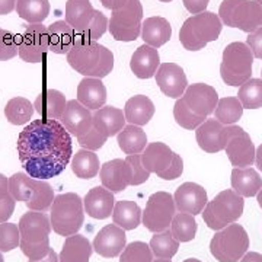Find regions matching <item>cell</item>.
<instances>
[{
	"label": "cell",
	"instance_id": "1",
	"mask_svg": "<svg viewBox=\"0 0 262 262\" xmlns=\"http://www.w3.org/2000/svg\"><path fill=\"white\" fill-rule=\"evenodd\" d=\"M19 160L29 177L50 179L60 175L73 155L70 133L58 120H35L19 133Z\"/></svg>",
	"mask_w": 262,
	"mask_h": 262
},
{
	"label": "cell",
	"instance_id": "2",
	"mask_svg": "<svg viewBox=\"0 0 262 262\" xmlns=\"http://www.w3.org/2000/svg\"><path fill=\"white\" fill-rule=\"evenodd\" d=\"M219 95L213 86L206 83L189 84L173 105V117L178 125L185 130H196L207 117L214 113Z\"/></svg>",
	"mask_w": 262,
	"mask_h": 262
},
{
	"label": "cell",
	"instance_id": "3",
	"mask_svg": "<svg viewBox=\"0 0 262 262\" xmlns=\"http://www.w3.org/2000/svg\"><path fill=\"white\" fill-rule=\"evenodd\" d=\"M67 63L84 77L102 79L113 72L114 54L98 41L76 39L73 48L67 53Z\"/></svg>",
	"mask_w": 262,
	"mask_h": 262
},
{
	"label": "cell",
	"instance_id": "4",
	"mask_svg": "<svg viewBox=\"0 0 262 262\" xmlns=\"http://www.w3.org/2000/svg\"><path fill=\"white\" fill-rule=\"evenodd\" d=\"M20 251L28 259H42L50 252L51 222L42 211H28L19 220Z\"/></svg>",
	"mask_w": 262,
	"mask_h": 262
},
{
	"label": "cell",
	"instance_id": "5",
	"mask_svg": "<svg viewBox=\"0 0 262 262\" xmlns=\"http://www.w3.org/2000/svg\"><path fill=\"white\" fill-rule=\"evenodd\" d=\"M223 22L214 12H201L192 15L184 22L179 31V41L188 51H200L208 42L219 39Z\"/></svg>",
	"mask_w": 262,
	"mask_h": 262
},
{
	"label": "cell",
	"instance_id": "6",
	"mask_svg": "<svg viewBox=\"0 0 262 262\" xmlns=\"http://www.w3.org/2000/svg\"><path fill=\"white\" fill-rule=\"evenodd\" d=\"M9 189L16 201H22L32 211H46L56 198L54 189L48 182L20 172L9 178Z\"/></svg>",
	"mask_w": 262,
	"mask_h": 262
},
{
	"label": "cell",
	"instance_id": "7",
	"mask_svg": "<svg viewBox=\"0 0 262 262\" xmlns=\"http://www.w3.org/2000/svg\"><path fill=\"white\" fill-rule=\"evenodd\" d=\"M51 227L60 236L76 234L84 222L83 201L75 192L60 194L51 206Z\"/></svg>",
	"mask_w": 262,
	"mask_h": 262
},
{
	"label": "cell",
	"instance_id": "8",
	"mask_svg": "<svg viewBox=\"0 0 262 262\" xmlns=\"http://www.w3.org/2000/svg\"><path fill=\"white\" fill-rule=\"evenodd\" d=\"M244 196L233 189H225L207 203L203 219L210 229L222 230L239 220L244 214Z\"/></svg>",
	"mask_w": 262,
	"mask_h": 262
},
{
	"label": "cell",
	"instance_id": "9",
	"mask_svg": "<svg viewBox=\"0 0 262 262\" xmlns=\"http://www.w3.org/2000/svg\"><path fill=\"white\" fill-rule=\"evenodd\" d=\"M253 53L248 44L236 41L229 44L223 51L220 76L229 86H242L252 76Z\"/></svg>",
	"mask_w": 262,
	"mask_h": 262
},
{
	"label": "cell",
	"instance_id": "10",
	"mask_svg": "<svg viewBox=\"0 0 262 262\" xmlns=\"http://www.w3.org/2000/svg\"><path fill=\"white\" fill-rule=\"evenodd\" d=\"M141 163L150 173H156L165 181H173L179 178L184 172V160L162 141L147 144L141 153Z\"/></svg>",
	"mask_w": 262,
	"mask_h": 262
},
{
	"label": "cell",
	"instance_id": "11",
	"mask_svg": "<svg viewBox=\"0 0 262 262\" xmlns=\"http://www.w3.org/2000/svg\"><path fill=\"white\" fill-rule=\"evenodd\" d=\"M248 248L249 236L244 226L236 223L219 230L210 242V252L219 262H239Z\"/></svg>",
	"mask_w": 262,
	"mask_h": 262
},
{
	"label": "cell",
	"instance_id": "12",
	"mask_svg": "<svg viewBox=\"0 0 262 262\" xmlns=\"http://www.w3.org/2000/svg\"><path fill=\"white\" fill-rule=\"evenodd\" d=\"M219 16L227 27L248 34L262 27V6L255 0H223Z\"/></svg>",
	"mask_w": 262,
	"mask_h": 262
},
{
	"label": "cell",
	"instance_id": "13",
	"mask_svg": "<svg viewBox=\"0 0 262 262\" xmlns=\"http://www.w3.org/2000/svg\"><path fill=\"white\" fill-rule=\"evenodd\" d=\"M143 25V6L140 0H128L121 9L113 10L108 31L114 39L131 42L140 37Z\"/></svg>",
	"mask_w": 262,
	"mask_h": 262
},
{
	"label": "cell",
	"instance_id": "14",
	"mask_svg": "<svg viewBox=\"0 0 262 262\" xmlns=\"http://www.w3.org/2000/svg\"><path fill=\"white\" fill-rule=\"evenodd\" d=\"M175 211L177 206L173 196L165 191H158L147 200L143 211V225L153 233H162L170 227Z\"/></svg>",
	"mask_w": 262,
	"mask_h": 262
},
{
	"label": "cell",
	"instance_id": "15",
	"mask_svg": "<svg viewBox=\"0 0 262 262\" xmlns=\"http://www.w3.org/2000/svg\"><path fill=\"white\" fill-rule=\"evenodd\" d=\"M18 54L27 63H41L50 50L48 29L42 24H29L16 37Z\"/></svg>",
	"mask_w": 262,
	"mask_h": 262
},
{
	"label": "cell",
	"instance_id": "16",
	"mask_svg": "<svg viewBox=\"0 0 262 262\" xmlns=\"http://www.w3.org/2000/svg\"><path fill=\"white\" fill-rule=\"evenodd\" d=\"M237 130V125H223L217 120H207L195 130L196 143L207 153H217L226 149L229 139Z\"/></svg>",
	"mask_w": 262,
	"mask_h": 262
},
{
	"label": "cell",
	"instance_id": "17",
	"mask_svg": "<svg viewBox=\"0 0 262 262\" xmlns=\"http://www.w3.org/2000/svg\"><path fill=\"white\" fill-rule=\"evenodd\" d=\"M155 77H156V83L160 91L169 98L179 99L187 91L188 79L185 72L181 66L175 63L160 64Z\"/></svg>",
	"mask_w": 262,
	"mask_h": 262
},
{
	"label": "cell",
	"instance_id": "18",
	"mask_svg": "<svg viewBox=\"0 0 262 262\" xmlns=\"http://www.w3.org/2000/svg\"><path fill=\"white\" fill-rule=\"evenodd\" d=\"M226 155L234 168H249L255 162L256 150L249 134L239 127V130L227 141Z\"/></svg>",
	"mask_w": 262,
	"mask_h": 262
},
{
	"label": "cell",
	"instance_id": "19",
	"mask_svg": "<svg viewBox=\"0 0 262 262\" xmlns=\"http://www.w3.org/2000/svg\"><path fill=\"white\" fill-rule=\"evenodd\" d=\"M99 177L106 189L111 192H122L131 185L133 170L125 159H113L101 166Z\"/></svg>",
	"mask_w": 262,
	"mask_h": 262
},
{
	"label": "cell",
	"instance_id": "20",
	"mask_svg": "<svg viewBox=\"0 0 262 262\" xmlns=\"http://www.w3.org/2000/svg\"><path fill=\"white\" fill-rule=\"evenodd\" d=\"M175 206L179 213L196 215L204 211L207 203V191L195 182H185L177 189L175 195Z\"/></svg>",
	"mask_w": 262,
	"mask_h": 262
},
{
	"label": "cell",
	"instance_id": "21",
	"mask_svg": "<svg viewBox=\"0 0 262 262\" xmlns=\"http://www.w3.org/2000/svg\"><path fill=\"white\" fill-rule=\"evenodd\" d=\"M127 236L117 225H106L95 236L94 251L103 258H115L125 249Z\"/></svg>",
	"mask_w": 262,
	"mask_h": 262
},
{
	"label": "cell",
	"instance_id": "22",
	"mask_svg": "<svg viewBox=\"0 0 262 262\" xmlns=\"http://www.w3.org/2000/svg\"><path fill=\"white\" fill-rule=\"evenodd\" d=\"M60 121L66 130L76 137H82L94 125V114L79 101H69Z\"/></svg>",
	"mask_w": 262,
	"mask_h": 262
},
{
	"label": "cell",
	"instance_id": "23",
	"mask_svg": "<svg viewBox=\"0 0 262 262\" xmlns=\"http://www.w3.org/2000/svg\"><path fill=\"white\" fill-rule=\"evenodd\" d=\"M160 64V56L158 48L143 44L131 56L130 69L136 77L150 79L156 75Z\"/></svg>",
	"mask_w": 262,
	"mask_h": 262
},
{
	"label": "cell",
	"instance_id": "24",
	"mask_svg": "<svg viewBox=\"0 0 262 262\" xmlns=\"http://www.w3.org/2000/svg\"><path fill=\"white\" fill-rule=\"evenodd\" d=\"M83 206L84 211L91 217L98 220L106 219L111 215V213H114V194L105 187H95L84 195Z\"/></svg>",
	"mask_w": 262,
	"mask_h": 262
},
{
	"label": "cell",
	"instance_id": "25",
	"mask_svg": "<svg viewBox=\"0 0 262 262\" xmlns=\"http://www.w3.org/2000/svg\"><path fill=\"white\" fill-rule=\"evenodd\" d=\"M77 101L89 110H99L106 102V88L101 79L84 77L77 86Z\"/></svg>",
	"mask_w": 262,
	"mask_h": 262
},
{
	"label": "cell",
	"instance_id": "26",
	"mask_svg": "<svg viewBox=\"0 0 262 262\" xmlns=\"http://www.w3.org/2000/svg\"><path fill=\"white\" fill-rule=\"evenodd\" d=\"M64 15L66 22L75 29L76 34H80L92 22L96 9L89 0H67Z\"/></svg>",
	"mask_w": 262,
	"mask_h": 262
},
{
	"label": "cell",
	"instance_id": "27",
	"mask_svg": "<svg viewBox=\"0 0 262 262\" xmlns=\"http://www.w3.org/2000/svg\"><path fill=\"white\" fill-rule=\"evenodd\" d=\"M125 121L122 110L115 106H103L94 114V127L108 139L117 136L125 127Z\"/></svg>",
	"mask_w": 262,
	"mask_h": 262
},
{
	"label": "cell",
	"instance_id": "28",
	"mask_svg": "<svg viewBox=\"0 0 262 262\" xmlns=\"http://www.w3.org/2000/svg\"><path fill=\"white\" fill-rule=\"evenodd\" d=\"M66 96L56 89H46L38 95L34 108L44 120H60L64 113Z\"/></svg>",
	"mask_w": 262,
	"mask_h": 262
},
{
	"label": "cell",
	"instance_id": "29",
	"mask_svg": "<svg viewBox=\"0 0 262 262\" xmlns=\"http://www.w3.org/2000/svg\"><path fill=\"white\" fill-rule=\"evenodd\" d=\"M170 37H172V27L168 19L162 16L147 18L141 25V38L144 44L150 47H162L168 42Z\"/></svg>",
	"mask_w": 262,
	"mask_h": 262
},
{
	"label": "cell",
	"instance_id": "30",
	"mask_svg": "<svg viewBox=\"0 0 262 262\" xmlns=\"http://www.w3.org/2000/svg\"><path fill=\"white\" fill-rule=\"evenodd\" d=\"M47 29L50 51L56 54H67L76 44V31L66 20H56Z\"/></svg>",
	"mask_w": 262,
	"mask_h": 262
},
{
	"label": "cell",
	"instance_id": "31",
	"mask_svg": "<svg viewBox=\"0 0 262 262\" xmlns=\"http://www.w3.org/2000/svg\"><path fill=\"white\" fill-rule=\"evenodd\" d=\"M92 252L94 246L88 241V237L72 234L64 241L58 259L60 262H89Z\"/></svg>",
	"mask_w": 262,
	"mask_h": 262
},
{
	"label": "cell",
	"instance_id": "32",
	"mask_svg": "<svg viewBox=\"0 0 262 262\" xmlns=\"http://www.w3.org/2000/svg\"><path fill=\"white\" fill-rule=\"evenodd\" d=\"M232 188L239 195L255 196L262 188V178L253 168H234L232 170Z\"/></svg>",
	"mask_w": 262,
	"mask_h": 262
},
{
	"label": "cell",
	"instance_id": "33",
	"mask_svg": "<svg viewBox=\"0 0 262 262\" xmlns=\"http://www.w3.org/2000/svg\"><path fill=\"white\" fill-rule=\"evenodd\" d=\"M124 115L133 125H146L155 115V103L144 95H136L125 103Z\"/></svg>",
	"mask_w": 262,
	"mask_h": 262
},
{
	"label": "cell",
	"instance_id": "34",
	"mask_svg": "<svg viewBox=\"0 0 262 262\" xmlns=\"http://www.w3.org/2000/svg\"><path fill=\"white\" fill-rule=\"evenodd\" d=\"M118 146L125 155H140L147 147V136L139 125H125L118 133Z\"/></svg>",
	"mask_w": 262,
	"mask_h": 262
},
{
	"label": "cell",
	"instance_id": "35",
	"mask_svg": "<svg viewBox=\"0 0 262 262\" xmlns=\"http://www.w3.org/2000/svg\"><path fill=\"white\" fill-rule=\"evenodd\" d=\"M114 225L120 226L124 230L137 229L141 222V210L134 201L121 200L114 207Z\"/></svg>",
	"mask_w": 262,
	"mask_h": 262
},
{
	"label": "cell",
	"instance_id": "36",
	"mask_svg": "<svg viewBox=\"0 0 262 262\" xmlns=\"http://www.w3.org/2000/svg\"><path fill=\"white\" fill-rule=\"evenodd\" d=\"M99 158L92 150H79L72 159V170L77 178L92 179L99 173Z\"/></svg>",
	"mask_w": 262,
	"mask_h": 262
},
{
	"label": "cell",
	"instance_id": "37",
	"mask_svg": "<svg viewBox=\"0 0 262 262\" xmlns=\"http://www.w3.org/2000/svg\"><path fill=\"white\" fill-rule=\"evenodd\" d=\"M16 13L28 24H42L50 15L48 0H16Z\"/></svg>",
	"mask_w": 262,
	"mask_h": 262
},
{
	"label": "cell",
	"instance_id": "38",
	"mask_svg": "<svg viewBox=\"0 0 262 262\" xmlns=\"http://www.w3.org/2000/svg\"><path fill=\"white\" fill-rule=\"evenodd\" d=\"M244 105L239 101V98H223L219 99L217 108H215V120L222 122L223 125H234V122H237L242 115H244Z\"/></svg>",
	"mask_w": 262,
	"mask_h": 262
},
{
	"label": "cell",
	"instance_id": "39",
	"mask_svg": "<svg viewBox=\"0 0 262 262\" xmlns=\"http://www.w3.org/2000/svg\"><path fill=\"white\" fill-rule=\"evenodd\" d=\"M6 120L13 125H24L34 115V105L27 98H12L5 108Z\"/></svg>",
	"mask_w": 262,
	"mask_h": 262
},
{
	"label": "cell",
	"instance_id": "40",
	"mask_svg": "<svg viewBox=\"0 0 262 262\" xmlns=\"http://www.w3.org/2000/svg\"><path fill=\"white\" fill-rule=\"evenodd\" d=\"M149 246L153 255L159 259H170L178 252L179 242L173 237L170 230H165L162 233H155Z\"/></svg>",
	"mask_w": 262,
	"mask_h": 262
},
{
	"label": "cell",
	"instance_id": "41",
	"mask_svg": "<svg viewBox=\"0 0 262 262\" xmlns=\"http://www.w3.org/2000/svg\"><path fill=\"white\" fill-rule=\"evenodd\" d=\"M196 229H198V226H196L195 215L187 214V213L175 214L173 220H172V225H170V232L178 242L194 241Z\"/></svg>",
	"mask_w": 262,
	"mask_h": 262
},
{
	"label": "cell",
	"instance_id": "42",
	"mask_svg": "<svg viewBox=\"0 0 262 262\" xmlns=\"http://www.w3.org/2000/svg\"><path fill=\"white\" fill-rule=\"evenodd\" d=\"M239 101L245 110L262 108V79H249L239 88Z\"/></svg>",
	"mask_w": 262,
	"mask_h": 262
},
{
	"label": "cell",
	"instance_id": "43",
	"mask_svg": "<svg viewBox=\"0 0 262 262\" xmlns=\"http://www.w3.org/2000/svg\"><path fill=\"white\" fill-rule=\"evenodd\" d=\"M110 19L103 15L102 12L96 10V15L92 19V22L86 27L83 32L76 34V39L82 41H99V38L103 37V34L108 31Z\"/></svg>",
	"mask_w": 262,
	"mask_h": 262
},
{
	"label": "cell",
	"instance_id": "44",
	"mask_svg": "<svg viewBox=\"0 0 262 262\" xmlns=\"http://www.w3.org/2000/svg\"><path fill=\"white\" fill-rule=\"evenodd\" d=\"M120 262H153V252L144 242H133L121 252Z\"/></svg>",
	"mask_w": 262,
	"mask_h": 262
},
{
	"label": "cell",
	"instance_id": "45",
	"mask_svg": "<svg viewBox=\"0 0 262 262\" xmlns=\"http://www.w3.org/2000/svg\"><path fill=\"white\" fill-rule=\"evenodd\" d=\"M16 206V200L10 194L9 179L0 173V223L8 222Z\"/></svg>",
	"mask_w": 262,
	"mask_h": 262
},
{
	"label": "cell",
	"instance_id": "46",
	"mask_svg": "<svg viewBox=\"0 0 262 262\" xmlns=\"http://www.w3.org/2000/svg\"><path fill=\"white\" fill-rule=\"evenodd\" d=\"M20 245L19 226L13 223H0V252H10Z\"/></svg>",
	"mask_w": 262,
	"mask_h": 262
},
{
	"label": "cell",
	"instance_id": "47",
	"mask_svg": "<svg viewBox=\"0 0 262 262\" xmlns=\"http://www.w3.org/2000/svg\"><path fill=\"white\" fill-rule=\"evenodd\" d=\"M18 54V39L10 31L0 28V61L10 60Z\"/></svg>",
	"mask_w": 262,
	"mask_h": 262
},
{
	"label": "cell",
	"instance_id": "48",
	"mask_svg": "<svg viewBox=\"0 0 262 262\" xmlns=\"http://www.w3.org/2000/svg\"><path fill=\"white\" fill-rule=\"evenodd\" d=\"M125 160L130 163L131 170H133L131 185H141L150 178V172L141 163V155H128Z\"/></svg>",
	"mask_w": 262,
	"mask_h": 262
},
{
	"label": "cell",
	"instance_id": "49",
	"mask_svg": "<svg viewBox=\"0 0 262 262\" xmlns=\"http://www.w3.org/2000/svg\"><path fill=\"white\" fill-rule=\"evenodd\" d=\"M77 140H79V144H80L83 149L95 151V150L102 147L103 144L106 143V140H108V137H105L101 131H98L94 125H92V128L88 131L84 136H82V137H77Z\"/></svg>",
	"mask_w": 262,
	"mask_h": 262
},
{
	"label": "cell",
	"instance_id": "50",
	"mask_svg": "<svg viewBox=\"0 0 262 262\" xmlns=\"http://www.w3.org/2000/svg\"><path fill=\"white\" fill-rule=\"evenodd\" d=\"M246 44L248 47L252 50L253 57L262 60V27L251 32L246 38Z\"/></svg>",
	"mask_w": 262,
	"mask_h": 262
},
{
	"label": "cell",
	"instance_id": "51",
	"mask_svg": "<svg viewBox=\"0 0 262 262\" xmlns=\"http://www.w3.org/2000/svg\"><path fill=\"white\" fill-rule=\"evenodd\" d=\"M185 9L191 13V15H196L201 12H206L207 6L210 3V0H182Z\"/></svg>",
	"mask_w": 262,
	"mask_h": 262
},
{
	"label": "cell",
	"instance_id": "52",
	"mask_svg": "<svg viewBox=\"0 0 262 262\" xmlns=\"http://www.w3.org/2000/svg\"><path fill=\"white\" fill-rule=\"evenodd\" d=\"M13 9H16V0H0V16L9 15Z\"/></svg>",
	"mask_w": 262,
	"mask_h": 262
},
{
	"label": "cell",
	"instance_id": "53",
	"mask_svg": "<svg viewBox=\"0 0 262 262\" xmlns=\"http://www.w3.org/2000/svg\"><path fill=\"white\" fill-rule=\"evenodd\" d=\"M127 2H128V0H101L103 8H106V9L110 10L121 9L122 6H125Z\"/></svg>",
	"mask_w": 262,
	"mask_h": 262
},
{
	"label": "cell",
	"instance_id": "54",
	"mask_svg": "<svg viewBox=\"0 0 262 262\" xmlns=\"http://www.w3.org/2000/svg\"><path fill=\"white\" fill-rule=\"evenodd\" d=\"M241 262H262V255L258 252H246Z\"/></svg>",
	"mask_w": 262,
	"mask_h": 262
},
{
	"label": "cell",
	"instance_id": "55",
	"mask_svg": "<svg viewBox=\"0 0 262 262\" xmlns=\"http://www.w3.org/2000/svg\"><path fill=\"white\" fill-rule=\"evenodd\" d=\"M28 262H60V259H58V255L56 253V251H54V249H50V252H48L47 256H44L42 259H37V261L29 259Z\"/></svg>",
	"mask_w": 262,
	"mask_h": 262
},
{
	"label": "cell",
	"instance_id": "56",
	"mask_svg": "<svg viewBox=\"0 0 262 262\" xmlns=\"http://www.w3.org/2000/svg\"><path fill=\"white\" fill-rule=\"evenodd\" d=\"M255 163H256V166L258 169L262 172V144L256 149V155H255Z\"/></svg>",
	"mask_w": 262,
	"mask_h": 262
},
{
	"label": "cell",
	"instance_id": "57",
	"mask_svg": "<svg viewBox=\"0 0 262 262\" xmlns=\"http://www.w3.org/2000/svg\"><path fill=\"white\" fill-rule=\"evenodd\" d=\"M256 200H258V204H259V207L262 208V188H261V191L258 192V195H256Z\"/></svg>",
	"mask_w": 262,
	"mask_h": 262
},
{
	"label": "cell",
	"instance_id": "58",
	"mask_svg": "<svg viewBox=\"0 0 262 262\" xmlns=\"http://www.w3.org/2000/svg\"><path fill=\"white\" fill-rule=\"evenodd\" d=\"M184 262H201L200 259H196V258H189V259H185Z\"/></svg>",
	"mask_w": 262,
	"mask_h": 262
},
{
	"label": "cell",
	"instance_id": "59",
	"mask_svg": "<svg viewBox=\"0 0 262 262\" xmlns=\"http://www.w3.org/2000/svg\"><path fill=\"white\" fill-rule=\"evenodd\" d=\"M153 262H172L170 259H156V261Z\"/></svg>",
	"mask_w": 262,
	"mask_h": 262
},
{
	"label": "cell",
	"instance_id": "60",
	"mask_svg": "<svg viewBox=\"0 0 262 262\" xmlns=\"http://www.w3.org/2000/svg\"><path fill=\"white\" fill-rule=\"evenodd\" d=\"M159 2H163V3H169V2H172V0H159Z\"/></svg>",
	"mask_w": 262,
	"mask_h": 262
},
{
	"label": "cell",
	"instance_id": "61",
	"mask_svg": "<svg viewBox=\"0 0 262 262\" xmlns=\"http://www.w3.org/2000/svg\"><path fill=\"white\" fill-rule=\"evenodd\" d=\"M0 262H5V259H3V256H2V253H0Z\"/></svg>",
	"mask_w": 262,
	"mask_h": 262
},
{
	"label": "cell",
	"instance_id": "62",
	"mask_svg": "<svg viewBox=\"0 0 262 262\" xmlns=\"http://www.w3.org/2000/svg\"><path fill=\"white\" fill-rule=\"evenodd\" d=\"M255 2H256V3H259V5L262 6V0H255Z\"/></svg>",
	"mask_w": 262,
	"mask_h": 262
},
{
	"label": "cell",
	"instance_id": "63",
	"mask_svg": "<svg viewBox=\"0 0 262 262\" xmlns=\"http://www.w3.org/2000/svg\"><path fill=\"white\" fill-rule=\"evenodd\" d=\"M261 75H262V72H261Z\"/></svg>",
	"mask_w": 262,
	"mask_h": 262
}]
</instances>
